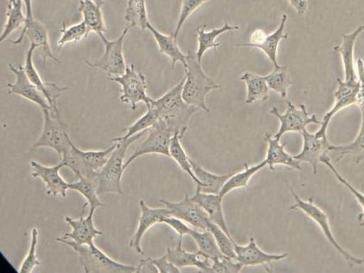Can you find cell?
I'll list each match as a JSON object with an SVG mask.
<instances>
[{"label":"cell","mask_w":364,"mask_h":273,"mask_svg":"<svg viewBox=\"0 0 364 273\" xmlns=\"http://www.w3.org/2000/svg\"><path fill=\"white\" fill-rule=\"evenodd\" d=\"M184 79L176 87L166 92L159 99H152L151 104L159 112V120L165 123L173 135L182 139L188 130L190 119L199 108L190 106L182 98Z\"/></svg>","instance_id":"6da1fadb"},{"label":"cell","mask_w":364,"mask_h":273,"mask_svg":"<svg viewBox=\"0 0 364 273\" xmlns=\"http://www.w3.org/2000/svg\"><path fill=\"white\" fill-rule=\"evenodd\" d=\"M186 60L187 65L184 67L186 76L182 98L190 106L199 108L205 113H210V109L205 103L206 96L212 91L220 89L221 86L206 75L201 63L198 61L196 53L188 50Z\"/></svg>","instance_id":"7a4b0ae2"},{"label":"cell","mask_w":364,"mask_h":273,"mask_svg":"<svg viewBox=\"0 0 364 273\" xmlns=\"http://www.w3.org/2000/svg\"><path fill=\"white\" fill-rule=\"evenodd\" d=\"M145 132H141L132 138L116 140L115 150L109 158L108 162L98 174L96 175L95 183L98 194H114L123 195L122 178L125 171L124 160L127 156L129 147L132 143L141 138Z\"/></svg>","instance_id":"3957f363"},{"label":"cell","mask_w":364,"mask_h":273,"mask_svg":"<svg viewBox=\"0 0 364 273\" xmlns=\"http://www.w3.org/2000/svg\"><path fill=\"white\" fill-rule=\"evenodd\" d=\"M115 147L116 143H113L105 150L83 151L71 142L70 146L63 152L60 162L64 167L70 168L77 178L84 177L95 180L96 175L102 170Z\"/></svg>","instance_id":"277c9868"},{"label":"cell","mask_w":364,"mask_h":273,"mask_svg":"<svg viewBox=\"0 0 364 273\" xmlns=\"http://www.w3.org/2000/svg\"><path fill=\"white\" fill-rule=\"evenodd\" d=\"M79 255L80 266L86 273H136V267L118 262L105 254L95 243L79 245L71 240L56 238Z\"/></svg>","instance_id":"5b68a950"},{"label":"cell","mask_w":364,"mask_h":273,"mask_svg":"<svg viewBox=\"0 0 364 273\" xmlns=\"http://www.w3.org/2000/svg\"><path fill=\"white\" fill-rule=\"evenodd\" d=\"M43 126L39 138L32 145L31 150L39 147H48L58 154L59 160L63 152L70 146L72 142L68 134V126L60 118V111L43 109Z\"/></svg>","instance_id":"8992f818"},{"label":"cell","mask_w":364,"mask_h":273,"mask_svg":"<svg viewBox=\"0 0 364 273\" xmlns=\"http://www.w3.org/2000/svg\"><path fill=\"white\" fill-rule=\"evenodd\" d=\"M110 82L119 84L121 87L120 101L129 104L132 111H136L137 104H145L151 106L152 99L147 94V83L145 75L136 69L134 64L127 66L122 75L112 76L108 79Z\"/></svg>","instance_id":"52a82bcc"},{"label":"cell","mask_w":364,"mask_h":273,"mask_svg":"<svg viewBox=\"0 0 364 273\" xmlns=\"http://www.w3.org/2000/svg\"><path fill=\"white\" fill-rule=\"evenodd\" d=\"M287 184H288L289 190L294 199V204L290 207V210L301 211L304 213L306 216H309L310 219L313 220L318 225L327 240L333 245V247L343 256V259L351 264H358L360 258L346 251L345 248H343L339 245L338 240H336L333 233L331 231L328 215L314 204V198H311L306 201L303 200L300 196L295 194L294 189L291 187L289 182H287Z\"/></svg>","instance_id":"ba28073f"},{"label":"cell","mask_w":364,"mask_h":273,"mask_svg":"<svg viewBox=\"0 0 364 273\" xmlns=\"http://www.w3.org/2000/svg\"><path fill=\"white\" fill-rule=\"evenodd\" d=\"M131 29L129 26L124 28L119 38L116 40H109L104 34H99L104 44V54L94 61H87V66L106 72L109 77L122 75L127 67L124 59V43Z\"/></svg>","instance_id":"9c48e42d"},{"label":"cell","mask_w":364,"mask_h":273,"mask_svg":"<svg viewBox=\"0 0 364 273\" xmlns=\"http://www.w3.org/2000/svg\"><path fill=\"white\" fill-rule=\"evenodd\" d=\"M147 133L146 139L136 147L131 157L125 162V170H127L129 165L134 162L135 160L141 157V156L155 154L171 158L169 148H171L173 136L175 135L165 126V123L159 120V122L155 126L149 128Z\"/></svg>","instance_id":"30bf717a"},{"label":"cell","mask_w":364,"mask_h":273,"mask_svg":"<svg viewBox=\"0 0 364 273\" xmlns=\"http://www.w3.org/2000/svg\"><path fill=\"white\" fill-rule=\"evenodd\" d=\"M270 114L276 116L280 122L277 133L273 135L278 140H281L283 135L290 132L301 133L309 124H322V121H319L316 115L309 113L305 104H300L298 109L292 102L288 101L284 113H280L277 107H273L270 110Z\"/></svg>","instance_id":"8fae6325"},{"label":"cell","mask_w":364,"mask_h":273,"mask_svg":"<svg viewBox=\"0 0 364 273\" xmlns=\"http://www.w3.org/2000/svg\"><path fill=\"white\" fill-rule=\"evenodd\" d=\"M303 147L300 154L294 155L299 162L311 165L314 174H317L319 163L331 159L330 152H333V144L329 142L327 136H318L306 130L301 132Z\"/></svg>","instance_id":"7c38bea8"},{"label":"cell","mask_w":364,"mask_h":273,"mask_svg":"<svg viewBox=\"0 0 364 273\" xmlns=\"http://www.w3.org/2000/svg\"><path fill=\"white\" fill-rule=\"evenodd\" d=\"M289 17L286 13L282 14L280 26L273 33L266 34L264 30H255L250 37L249 43H237V47L256 48L260 50L267 55L269 61L273 63L274 67L279 65L277 62V52L279 45L282 40L289 38V33H285L287 22Z\"/></svg>","instance_id":"4fadbf2b"},{"label":"cell","mask_w":364,"mask_h":273,"mask_svg":"<svg viewBox=\"0 0 364 273\" xmlns=\"http://www.w3.org/2000/svg\"><path fill=\"white\" fill-rule=\"evenodd\" d=\"M160 202L164 204L173 216L191 225L196 230H208V223L211 220L203 208L193 202L188 195H186L180 202H169L164 199H161Z\"/></svg>","instance_id":"5bb4252c"},{"label":"cell","mask_w":364,"mask_h":273,"mask_svg":"<svg viewBox=\"0 0 364 273\" xmlns=\"http://www.w3.org/2000/svg\"><path fill=\"white\" fill-rule=\"evenodd\" d=\"M9 68L15 74L16 80L14 83H8L6 86L8 94L18 95L19 97L29 100L41 108L42 110L52 109L46 96L28 78L23 66L16 67L10 64Z\"/></svg>","instance_id":"9a60e30c"},{"label":"cell","mask_w":364,"mask_h":273,"mask_svg":"<svg viewBox=\"0 0 364 273\" xmlns=\"http://www.w3.org/2000/svg\"><path fill=\"white\" fill-rule=\"evenodd\" d=\"M24 38L29 39L31 45L39 49L42 51L43 62H46V60L50 59L56 63H60L58 58H56L53 52H52L50 40H48V31L46 25L35 18L27 19L22 28L20 37L10 41L14 45H19L23 41Z\"/></svg>","instance_id":"2e32d148"},{"label":"cell","mask_w":364,"mask_h":273,"mask_svg":"<svg viewBox=\"0 0 364 273\" xmlns=\"http://www.w3.org/2000/svg\"><path fill=\"white\" fill-rule=\"evenodd\" d=\"M236 260L242 267L262 266L267 272H273L270 264L288 258L289 254L272 255L262 251L256 240L250 237L248 244L240 246L235 243Z\"/></svg>","instance_id":"e0dca14e"},{"label":"cell","mask_w":364,"mask_h":273,"mask_svg":"<svg viewBox=\"0 0 364 273\" xmlns=\"http://www.w3.org/2000/svg\"><path fill=\"white\" fill-rule=\"evenodd\" d=\"M31 177L33 179H41L46 186L48 195L55 196H62L66 198L68 190L70 189V183L65 182L64 179L60 174V171L65 167L62 162L55 166L47 167L44 165L31 160Z\"/></svg>","instance_id":"ac0fdd59"},{"label":"cell","mask_w":364,"mask_h":273,"mask_svg":"<svg viewBox=\"0 0 364 273\" xmlns=\"http://www.w3.org/2000/svg\"><path fill=\"white\" fill-rule=\"evenodd\" d=\"M141 208V215L137 225L135 234L129 240V246L137 252V254L143 255L144 250L141 248V240L144 238L145 233L154 225L163 223V220L167 216H172L171 211L167 208H149L144 200L141 199L139 202Z\"/></svg>","instance_id":"d6986e66"},{"label":"cell","mask_w":364,"mask_h":273,"mask_svg":"<svg viewBox=\"0 0 364 273\" xmlns=\"http://www.w3.org/2000/svg\"><path fill=\"white\" fill-rule=\"evenodd\" d=\"M36 50L35 46L31 45L29 50H27L23 65L24 71H26V74L31 82L46 96L52 109L59 111L56 101H58L60 95L68 89V87H59L55 83L43 82L34 65L33 55Z\"/></svg>","instance_id":"ffe728a7"},{"label":"cell","mask_w":364,"mask_h":273,"mask_svg":"<svg viewBox=\"0 0 364 273\" xmlns=\"http://www.w3.org/2000/svg\"><path fill=\"white\" fill-rule=\"evenodd\" d=\"M95 212L89 211L87 218L80 216L79 219H74L66 216V222L72 228V232L64 234L63 238L71 240L76 244L90 245L95 243L97 236L102 235L103 232L95 227L94 221Z\"/></svg>","instance_id":"44dd1931"},{"label":"cell","mask_w":364,"mask_h":273,"mask_svg":"<svg viewBox=\"0 0 364 273\" xmlns=\"http://www.w3.org/2000/svg\"><path fill=\"white\" fill-rule=\"evenodd\" d=\"M264 138L268 144L265 160L267 167H269L271 171H274L277 166H284L289 169L298 171L303 170L301 162L286 151L287 143L282 144L281 140L274 138V136L268 133L264 135Z\"/></svg>","instance_id":"7402d4cb"},{"label":"cell","mask_w":364,"mask_h":273,"mask_svg":"<svg viewBox=\"0 0 364 273\" xmlns=\"http://www.w3.org/2000/svg\"><path fill=\"white\" fill-rule=\"evenodd\" d=\"M364 30V25L359 26L357 29L350 34H342V43L341 45L333 48L335 52H338L341 56L343 70H345V80L346 82H358L357 69L354 62V49L357 40Z\"/></svg>","instance_id":"603a6c76"},{"label":"cell","mask_w":364,"mask_h":273,"mask_svg":"<svg viewBox=\"0 0 364 273\" xmlns=\"http://www.w3.org/2000/svg\"><path fill=\"white\" fill-rule=\"evenodd\" d=\"M191 199L203 208L213 223L220 226L226 234L232 236L226 223L223 208H222L223 199L220 194H204L199 187H196V191L191 196Z\"/></svg>","instance_id":"cb8c5ba5"},{"label":"cell","mask_w":364,"mask_h":273,"mask_svg":"<svg viewBox=\"0 0 364 273\" xmlns=\"http://www.w3.org/2000/svg\"><path fill=\"white\" fill-rule=\"evenodd\" d=\"M167 258L171 263L179 269L184 267H196L201 272L208 273L212 260L202 256L200 252H189L182 247V244H178L177 247L167 248Z\"/></svg>","instance_id":"d4e9b609"},{"label":"cell","mask_w":364,"mask_h":273,"mask_svg":"<svg viewBox=\"0 0 364 273\" xmlns=\"http://www.w3.org/2000/svg\"><path fill=\"white\" fill-rule=\"evenodd\" d=\"M148 30L151 32L154 39L159 46L160 53L168 56L172 63V69L176 63L180 62L183 67L187 65V54H184L178 45V39L172 35H165L157 30L151 23H149Z\"/></svg>","instance_id":"484cf974"},{"label":"cell","mask_w":364,"mask_h":273,"mask_svg":"<svg viewBox=\"0 0 364 273\" xmlns=\"http://www.w3.org/2000/svg\"><path fill=\"white\" fill-rule=\"evenodd\" d=\"M206 28H208V25L202 23L196 29L198 49L196 53L198 61L200 63L206 51L211 49H218L221 47L220 43H216V39L220 35L225 34L226 32L240 30V27L230 26L228 23H225L220 29H213L208 31Z\"/></svg>","instance_id":"4316f807"},{"label":"cell","mask_w":364,"mask_h":273,"mask_svg":"<svg viewBox=\"0 0 364 273\" xmlns=\"http://www.w3.org/2000/svg\"><path fill=\"white\" fill-rule=\"evenodd\" d=\"M190 162H191L193 174L199 180L200 184H197L196 186L199 187L200 190L204 194H220L222 187L224 186L225 182L232 174H214L206 171L196 160L190 159Z\"/></svg>","instance_id":"83f0119b"},{"label":"cell","mask_w":364,"mask_h":273,"mask_svg":"<svg viewBox=\"0 0 364 273\" xmlns=\"http://www.w3.org/2000/svg\"><path fill=\"white\" fill-rule=\"evenodd\" d=\"M240 80L246 85V104H252L257 101L264 102L269 99V88L264 76L254 74L252 72H245Z\"/></svg>","instance_id":"f1b7e54d"},{"label":"cell","mask_w":364,"mask_h":273,"mask_svg":"<svg viewBox=\"0 0 364 273\" xmlns=\"http://www.w3.org/2000/svg\"><path fill=\"white\" fill-rule=\"evenodd\" d=\"M101 8L91 0H80L79 11L82 15L85 23L89 31L96 34L107 33L108 30L105 23L104 16Z\"/></svg>","instance_id":"f546056e"},{"label":"cell","mask_w":364,"mask_h":273,"mask_svg":"<svg viewBox=\"0 0 364 273\" xmlns=\"http://www.w3.org/2000/svg\"><path fill=\"white\" fill-rule=\"evenodd\" d=\"M245 170L232 174L230 177L228 182H225L224 186L222 187L220 192V196L224 199L225 196L230 194V191L237 190L240 188H248V184L250 179L257 174L259 171L264 169L267 167L266 160H262L261 163L254 165V166H249L248 164L245 163Z\"/></svg>","instance_id":"4dcf8cb0"},{"label":"cell","mask_w":364,"mask_h":273,"mask_svg":"<svg viewBox=\"0 0 364 273\" xmlns=\"http://www.w3.org/2000/svg\"><path fill=\"white\" fill-rule=\"evenodd\" d=\"M362 112V122L360 130L353 142L346 145H333V152L338 154V162L350 156L355 164H360L364 160V111Z\"/></svg>","instance_id":"1f68e13d"},{"label":"cell","mask_w":364,"mask_h":273,"mask_svg":"<svg viewBox=\"0 0 364 273\" xmlns=\"http://www.w3.org/2000/svg\"><path fill=\"white\" fill-rule=\"evenodd\" d=\"M264 78L270 90L276 91L282 99L288 97L289 88L293 85L288 67H274V70L264 76Z\"/></svg>","instance_id":"d6a6232c"},{"label":"cell","mask_w":364,"mask_h":273,"mask_svg":"<svg viewBox=\"0 0 364 273\" xmlns=\"http://www.w3.org/2000/svg\"><path fill=\"white\" fill-rule=\"evenodd\" d=\"M125 21L131 28H139L141 30H148L149 22L146 0H127L124 13Z\"/></svg>","instance_id":"836d02e7"},{"label":"cell","mask_w":364,"mask_h":273,"mask_svg":"<svg viewBox=\"0 0 364 273\" xmlns=\"http://www.w3.org/2000/svg\"><path fill=\"white\" fill-rule=\"evenodd\" d=\"M70 189L79 192L87 200V204L83 207V211L87 206H89V211L94 212L97 208L105 206V204L99 199L100 195L97 191L95 180L82 177V178H79L78 182L70 183Z\"/></svg>","instance_id":"e575fe53"},{"label":"cell","mask_w":364,"mask_h":273,"mask_svg":"<svg viewBox=\"0 0 364 273\" xmlns=\"http://www.w3.org/2000/svg\"><path fill=\"white\" fill-rule=\"evenodd\" d=\"M189 236H191L197 244L198 249H199L200 254L202 256L211 260L224 256L222 255L211 231L208 230L199 231L193 228Z\"/></svg>","instance_id":"d590c367"},{"label":"cell","mask_w":364,"mask_h":273,"mask_svg":"<svg viewBox=\"0 0 364 273\" xmlns=\"http://www.w3.org/2000/svg\"><path fill=\"white\" fill-rule=\"evenodd\" d=\"M147 112L144 115L141 116L139 119H137L134 123H132L131 126L125 128L123 130L124 135L119 136V138H113L111 142L114 143L116 140H125L132 138L141 132L148 131L149 128L159 122V115L155 107L151 104L147 107Z\"/></svg>","instance_id":"8d00e7d4"},{"label":"cell","mask_w":364,"mask_h":273,"mask_svg":"<svg viewBox=\"0 0 364 273\" xmlns=\"http://www.w3.org/2000/svg\"><path fill=\"white\" fill-rule=\"evenodd\" d=\"M22 0H17L14 5L7 7L6 22L4 27L0 41L3 43L16 30L23 28L26 22V16L23 11Z\"/></svg>","instance_id":"74e56055"},{"label":"cell","mask_w":364,"mask_h":273,"mask_svg":"<svg viewBox=\"0 0 364 273\" xmlns=\"http://www.w3.org/2000/svg\"><path fill=\"white\" fill-rule=\"evenodd\" d=\"M181 138L179 135H175L173 136L171 143V148H169V154H171V158H172L178 164L182 170L189 175L190 178L193 179V182L197 184H199V180L197 179L196 175L193 174L191 162H190L189 156L187 152L184 150L183 147L181 143Z\"/></svg>","instance_id":"f35d334b"},{"label":"cell","mask_w":364,"mask_h":273,"mask_svg":"<svg viewBox=\"0 0 364 273\" xmlns=\"http://www.w3.org/2000/svg\"><path fill=\"white\" fill-rule=\"evenodd\" d=\"M89 34H90V31L84 21L68 27L63 23L58 41V49H63L68 43H77L82 41L83 39L88 37Z\"/></svg>","instance_id":"ab89813d"},{"label":"cell","mask_w":364,"mask_h":273,"mask_svg":"<svg viewBox=\"0 0 364 273\" xmlns=\"http://www.w3.org/2000/svg\"><path fill=\"white\" fill-rule=\"evenodd\" d=\"M208 230L213 233L214 238L216 240L218 247H220L222 255L228 257L230 259L236 260L235 242L232 236H230L222 230L220 226L210 221L208 225Z\"/></svg>","instance_id":"60d3db41"},{"label":"cell","mask_w":364,"mask_h":273,"mask_svg":"<svg viewBox=\"0 0 364 273\" xmlns=\"http://www.w3.org/2000/svg\"><path fill=\"white\" fill-rule=\"evenodd\" d=\"M38 237L39 232L38 228H32L29 251H28L26 259L23 260L21 266L19 267V273H31L36 267H39L40 264H41V261L38 260V255H36V247H38Z\"/></svg>","instance_id":"b9f144b4"},{"label":"cell","mask_w":364,"mask_h":273,"mask_svg":"<svg viewBox=\"0 0 364 273\" xmlns=\"http://www.w3.org/2000/svg\"><path fill=\"white\" fill-rule=\"evenodd\" d=\"M323 164L326 165L327 167L329 168L330 171L333 172V174L336 177V179L341 182L343 186L346 187L348 190L351 192L355 196V199H357L360 206L362 208V212L358 216V222L359 223L360 227H364V194H362L361 191H359L358 189H355L353 184H351L348 180L339 174L336 167L333 166V164L331 163V160H326Z\"/></svg>","instance_id":"7bdbcfd3"},{"label":"cell","mask_w":364,"mask_h":273,"mask_svg":"<svg viewBox=\"0 0 364 273\" xmlns=\"http://www.w3.org/2000/svg\"><path fill=\"white\" fill-rule=\"evenodd\" d=\"M181 6L179 18H178L176 30L173 32V37L176 39L179 37L181 28L183 27L184 23L187 21L190 16H191L194 11L199 9L203 4L208 2L209 0H181Z\"/></svg>","instance_id":"ee69618b"},{"label":"cell","mask_w":364,"mask_h":273,"mask_svg":"<svg viewBox=\"0 0 364 273\" xmlns=\"http://www.w3.org/2000/svg\"><path fill=\"white\" fill-rule=\"evenodd\" d=\"M242 268L237 260L222 256L212 260L208 273H240Z\"/></svg>","instance_id":"f6af8a7d"},{"label":"cell","mask_w":364,"mask_h":273,"mask_svg":"<svg viewBox=\"0 0 364 273\" xmlns=\"http://www.w3.org/2000/svg\"><path fill=\"white\" fill-rule=\"evenodd\" d=\"M161 223L168 225V226L173 228V230L177 233L178 235H179V243L181 244L183 236L189 235L190 233H191V230H193V228L188 226L183 221L173 216H167V218H165Z\"/></svg>","instance_id":"bcb514c9"},{"label":"cell","mask_w":364,"mask_h":273,"mask_svg":"<svg viewBox=\"0 0 364 273\" xmlns=\"http://www.w3.org/2000/svg\"><path fill=\"white\" fill-rule=\"evenodd\" d=\"M355 65H357V74L360 82L357 106H359L361 111H364V62L362 59H358Z\"/></svg>","instance_id":"7dc6e473"},{"label":"cell","mask_w":364,"mask_h":273,"mask_svg":"<svg viewBox=\"0 0 364 273\" xmlns=\"http://www.w3.org/2000/svg\"><path fill=\"white\" fill-rule=\"evenodd\" d=\"M154 264H156L160 273H181V271L179 268L176 267L175 264L171 262L164 255L159 259H152Z\"/></svg>","instance_id":"c3c4849f"},{"label":"cell","mask_w":364,"mask_h":273,"mask_svg":"<svg viewBox=\"0 0 364 273\" xmlns=\"http://www.w3.org/2000/svg\"><path fill=\"white\" fill-rule=\"evenodd\" d=\"M159 269L154 264L151 258L141 260L139 266L136 267V273H159Z\"/></svg>","instance_id":"681fc988"},{"label":"cell","mask_w":364,"mask_h":273,"mask_svg":"<svg viewBox=\"0 0 364 273\" xmlns=\"http://www.w3.org/2000/svg\"><path fill=\"white\" fill-rule=\"evenodd\" d=\"M288 1L300 16H304L307 11H309V2H307V0H288Z\"/></svg>","instance_id":"f907efd6"},{"label":"cell","mask_w":364,"mask_h":273,"mask_svg":"<svg viewBox=\"0 0 364 273\" xmlns=\"http://www.w3.org/2000/svg\"><path fill=\"white\" fill-rule=\"evenodd\" d=\"M26 10V18L32 19L33 17V7H32V0H22Z\"/></svg>","instance_id":"816d5d0a"},{"label":"cell","mask_w":364,"mask_h":273,"mask_svg":"<svg viewBox=\"0 0 364 273\" xmlns=\"http://www.w3.org/2000/svg\"><path fill=\"white\" fill-rule=\"evenodd\" d=\"M91 1L95 2L96 5H98L100 7H102L105 4V0H91Z\"/></svg>","instance_id":"f5cc1de1"},{"label":"cell","mask_w":364,"mask_h":273,"mask_svg":"<svg viewBox=\"0 0 364 273\" xmlns=\"http://www.w3.org/2000/svg\"><path fill=\"white\" fill-rule=\"evenodd\" d=\"M17 1V0H8V4H7V7H10L12 5H14V4Z\"/></svg>","instance_id":"db71d44e"},{"label":"cell","mask_w":364,"mask_h":273,"mask_svg":"<svg viewBox=\"0 0 364 273\" xmlns=\"http://www.w3.org/2000/svg\"><path fill=\"white\" fill-rule=\"evenodd\" d=\"M360 266H363L364 267V259H361L360 258V261H359V264Z\"/></svg>","instance_id":"11a10c76"}]
</instances>
